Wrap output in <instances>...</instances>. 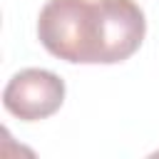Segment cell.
Wrapping results in <instances>:
<instances>
[{
	"mask_svg": "<svg viewBox=\"0 0 159 159\" xmlns=\"http://www.w3.org/2000/svg\"><path fill=\"white\" fill-rule=\"evenodd\" d=\"M147 32V20L134 0H97V62L129 60Z\"/></svg>",
	"mask_w": 159,
	"mask_h": 159,
	"instance_id": "2",
	"label": "cell"
},
{
	"mask_svg": "<svg viewBox=\"0 0 159 159\" xmlns=\"http://www.w3.org/2000/svg\"><path fill=\"white\" fill-rule=\"evenodd\" d=\"M65 102V82L40 67L20 70L12 75V80L5 84L2 92V104L5 109L22 119V122H37L52 117Z\"/></svg>",
	"mask_w": 159,
	"mask_h": 159,
	"instance_id": "3",
	"label": "cell"
},
{
	"mask_svg": "<svg viewBox=\"0 0 159 159\" xmlns=\"http://www.w3.org/2000/svg\"><path fill=\"white\" fill-rule=\"evenodd\" d=\"M37 37L65 62L97 65V0H47L37 17Z\"/></svg>",
	"mask_w": 159,
	"mask_h": 159,
	"instance_id": "1",
	"label": "cell"
}]
</instances>
